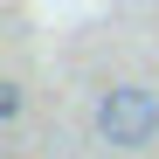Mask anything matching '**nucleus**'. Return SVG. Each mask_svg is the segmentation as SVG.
<instances>
[{
    "label": "nucleus",
    "mask_w": 159,
    "mask_h": 159,
    "mask_svg": "<svg viewBox=\"0 0 159 159\" xmlns=\"http://www.w3.org/2000/svg\"><path fill=\"white\" fill-rule=\"evenodd\" d=\"M21 118V83H0V125Z\"/></svg>",
    "instance_id": "2"
},
{
    "label": "nucleus",
    "mask_w": 159,
    "mask_h": 159,
    "mask_svg": "<svg viewBox=\"0 0 159 159\" xmlns=\"http://www.w3.org/2000/svg\"><path fill=\"white\" fill-rule=\"evenodd\" d=\"M97 139L111 152H145L159 139V97L145 83H118L97 97Z\"/></svg>",
    "instance_id": "1"
}]
</instances>
